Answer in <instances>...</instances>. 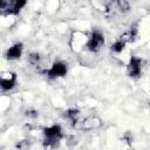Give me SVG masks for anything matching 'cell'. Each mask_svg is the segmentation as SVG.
<instances>
[{
    "instance_id": "8992f818",
    "label": "cell",
    "mask_w": 150,
    "mask_h": 150,
    "mask_svg": "<svg viewBox=\"0 0 150 150\" xmlns=\"http://www.w3.org/2000/svg\"><path fill=\"white\" fill-rule=\"evenodd\" d=\"M68 73V66L62 61H56L53 63V66L46 71L48 77H62L67 75Z\"/></svg>"
},
{
    "instance_id": "8fae6325",
    "label": "cell",
    "mask_w": 150,
    "mask_h": 150,
    "mask_svg": "<svg viewBox=\"0 0 150 150\" xmlns=\"http://www.w3.org/2000/svg\"><path fill=\"white\" fill-rule=\"evenodd\" d=\"M116 5H117V8L120 9V12H122V13H127L130 11V4L125 0H120L116 2Z\"/></svg>"
},
{
    "instance_id": "7a4b0ae2",
    "label": "cell",
    "mask_w": 150,
    "mask_h": 150,
    "mask_svg": "<svg viewBox=\"0 0 150 150\" xmlns=\"http://www.w3.org/2000/svg\"><path fill=\"white\" fill-rule=\"evenodd\" d=\"M103 45H104V36H103V34L100 30H94L90 34V36H89V39H88V41L86 43V47H87V49L89 52L96 53V52H98L102 48Z\"/></svg>"
},
{
    "instance_id": "ba28073f",
    "label": "cell",
    "mask_w": 150,
    "mask_h": 150,
    "mask_svg": "<svg viewBox=\"0 0 150 150\" xmlns=\"http://www.w3.org/2000/svg\"><path fill=\"white\" fill-rule=\"evenodd\" d=\"M16 84V74L12 73L9 77H1L0 80V86H1V89L4 91H8V90H12Z\"/></svg>"
},
{
    "instance_id": "3957f363",
    "label": "cell",
    "mask_w": 150,
    "mask_h": 150,
    "mask_svg": "<svg viewBox=\"0 0 150 150\" xmlns=\"http://www.w3.org/2000/svg\"><path fill=\"white\" fill-rule=\"evenodd\" d=\"M23 6H26V1H19V0H12V1L2 0V1H0V9L5 14H13V15L19 14Z\"/></svg>"
},
{
    "instance_id": "52a82bcc",
    "label": "cell",
    "mask_w": 150,
    "mask_h": 150,
    "mask_svg": "<svg viewBox=\"0 0 150 150\" xmlns=\"http://www.w3.org/2000/svg\"><path fill=\"white\" fill-rule=\"evenodd\" d=\"M22 49H23V45L21 42H16L14 43L12 47H9L6 52V59L7 60H18L21 57L22 54Z\"/></svg>"
},
{
    "instance_id": "5b68a950",
    "label": "cell",
    "mask_w": 150,
    "mask_h": 150,
    "mask_svg": "<svg viewBox=\"0 0 150 150\" xmlns=\"http://www.w3.org/2000/svg\"><path fill=\"white\" fill-rule=\"evenodd\" d=\"M142 73V60L137 56H131L127 66V75L130 77H138Z\"/></svg>"
},
{
    "instance_id": "7c38bea8",
    "label": "cell",
    "mask_w": 150,
    "mask_h": 150,
    "mask_svg": "<svg viewBox=\"0 0 150 150\" xmlns=\"http://www.w3.org/2000/svg\"><path fill=\"white\" fill-rule=\"evenodd\" d=\"M30 146V143L28 139H21V141H18L15 143V148L18 150H28Z\"/></svg>"
},
{
    "instance_id": "9a60e30c",
    "label": "cell",
    "mask_w": 150,
    "mask_h": 150,
    "mask_svg": "<svg viewBox=\"0 0 150 150\" xmlns=\"http://www.w3.org/2000/svg\"><path fill=\"white\" fill-rule=\"evenodd\" d=\"M123 139L127 142V143H129V144H131L132 143V135H131V132H129V131H127L124 135H123Z\"/></svg>"
},
{
    "instance_id": "5bb4252c",
    "label": "cell",
    "mask_w": 150,
    "mask_h": 150,
    "mask_svg": "<svg viewBox=\"0 0 150 150\" xmlns=\"http://www.w3.org/2000/svg\"><path fill=\"white\" fill-rule=\"evenodd\" d=\"M25 116L28 118H36L39 116V111L35 109H27L25 111Z\"/></svg>"
},
{
    "instance_id": "277c9868",
    "label": "cell",
    "mask_w": 150,
    "mask_h": 150,
    "mask_svg": "<svg viewBox=\"0 0 150 150\" xmlns=\"http://www.w3.org/2000/svg\"><path fill=\"white\" fill-rule=\"evenodd\" d=\"M101 125H102V121H101L100 117H97V116H89V117H87V118H84V120H82V121L80 120V121L76 123V125H75L74 128L89 131V130L97 129V128H100Z\"/></svg>"
},
{
    "instance_id": "6da1fadb",
    "label": "cell",
    "mask_w": 150,
    "mask_h": 150,
    "mask_svg": "<svg viewBox=\"0 0 150 150\" xmlns=\"http://www.w3.org/2000/svg\"><path fill=\"white\" fill-rule=\"evenodd\" d=\"M43 145L45 146H55L63 137V131L60 124H54L43 129Z\"/></svg>"
},
{
    "instance_id": "30bf717a",
    "label": "cell",
    "mask_w": 150,
    "mask_h": 150,
    "mask_svg": "<svg viewBox=\"0 0 150 150\" xmlns=\"http://www.w3.org/2000/svg\"><path fill=\"white\" fill-rule=\"evenodd\" d=\"M125 41L123 40V39H120V40H117V41H115L112 45H111V50L114 52V53H121V52H123V49H124V47H125Z\"/></svg>"
},
{
    "instance_id": "9c48e42d",
    "label": "cell",
    "mask_w": 150,
    "mask_h": 150,
    "mask_svg": "<svg viewBox=\"0 0 150 150\" xmlns=\"http://www.w3.org/2000/svg\"><path fill=\"white\" fill-rule=\"evenodd\" d=\"M80 115H81L80 110H79V109H75V108H73V109H68V110L64 111V116H66V118L69 120V121L71 122L73 127H75L76 123L80 121Z\"/></svg>"
},
{
    "instance_id": "4fadbf2b",
    "label": "cell",
    "mask_w": 150,
    "mask_h": 150,
    "mask_svg": "<svg viewBox=\"0 0 150 150\" xmlns=\"http://www.w3.org/2000/svg\"><path fill=\"white\" fill-rule=\"evenodd\" d=\"M40 60H41V56H40V54H38V53H32V54H29V56H28V62H29L32 66H38V64L40 63Z\"/></svg>"
}]
</instances>
